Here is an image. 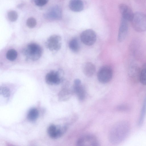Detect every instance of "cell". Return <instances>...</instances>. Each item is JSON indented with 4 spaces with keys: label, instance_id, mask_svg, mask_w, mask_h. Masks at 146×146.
<instances>
[{
    "label": "cell",
    "instance_id": "6da1fadb",
    "mask_svg": "<svg viewBox=\"0 0 146 146\" xmlns=\"http://www.w3.org/2000/svg\"><path fill=\"white\" fill-rule=\"evenodd\" d=\"M129 123L125 121H119L113 126L109 134L110 141L118 144L123 141L129 135L130 130Z\"/></svg>",
    "mask_w": 146,
    "mask_h": 146
},
{
    "label": "cell",
    "instance_id": "7a4b0ae2",
    "mask_svg": "<svg viewBox=\"0 0 146 146\" xmlns=\"http://www.w3.org/2000/svg\"><path fill=\"white\" fill-rule=\"evenodd\" d=\"M42 52V49L39 45L32 43L27 46L23 49V53L28 59L35 61L40 58Z\"/></svg>",
    "mask_w": 146,
    "mask_h": 146
},
{
    "label": "cell",
    "instance_id": "3957f363",
    "mask_svg": "<svg viewBox=\"0 0 146 146\" xmlns=\"http://www.w3.org/2000/svg\"><path fill=\"white\" fill-rule=\"evenodd\" d=\"M134 29L138 32L146 31V15L141 12L134 13L131 21Z\"/></svg>",
    "mask_w": 146,
    "mask_h": 146
},
{
    "label": "cell",
    "instance_id": "277c9868",
    "mask_svg": "<svg viewBox=\"0 0 146 146\" xmlns=\"http://www.w3.org/2000/svg\"><path fill=\"white\" fill-rule=\"evenodd\" d=\"M113 71L111 67L108 65L102 67L98 70L97 73V78L99 81L101 83H108L112 79Z\"/></svg>",
    "mask_w": 146,
    "mask_h": 146
},
{
    "label": "cell",
    "instance_id": "5b68a950",
    "mask_svg": "<svg viewBox=\"0 0 146 146\" xmlns=\"http://www.w3.org/2000/svg\"><path fill=\"white\" fill-rule=\"evenodd\" d=\"M80 39L82 42L86 45L90 46L96 42L97 36L96 33L93 30H86L81 33Z\"/></svg>",
    "mask_w": 146,
    "mask_h": 146
},
{
    "label": "cell",
    "instance_id": "8992f818",
    "mask_svg": "<svg viewBox=\"0 0 146 146\" xmlns=\"http://www.w3.org/2000/svg\"><path fill=\"white\" fill-rule=\"evenodd\" d=\"M61 38L58 35L50 36L46 42V47L51 51H58L61 47Z\"/></svg>",
    "mask_w": 146,
    "mask_h": 146
},
{
    "label": "cell",
    "instance_id": "52a82bcc",
    "mask_svg": "<svg viewBox=\"0 0 146 146\" xmlns=\"http://www.w3.org/2000/svg\"><path fill=\"white\" fill-rule=\"evenodd\" d=\"M62 74V70L50 71L48 73L45 77L46 83L50 85H58L61 81V75Z\"/></svg>",
    "mask_w": 146,
    "mask_h": 146
},
{
    "label": "cell",
    "instance_id": "ba28073f",
    "mask_svg": "<svg viewBox=\"0 0 146 146\" xmlns=\"http://www.w3.org/2000/svg\"><path fill=\"white\" fill-rule=\"evenodd\" d=\"M62 10L58 6L56 5L50 8L44 14L46 19L50 20H58L62 18Z\"/></svg>",
    "mask_w": 146,
    "mask_h": 146
},
{
    "label": "cell",
    "instance_id": "9c48e42d",
    "mask_svg": "<svg viewBox=\"0 0 146 146\" xmlns=\"http://www.w3.org/2000/svg\"><path fill=\"white\" fill-rule=\"evenodd\" d=\"M77 145L79 146H96L99 145L98 140L94 136L87 135L80 137L77 142Z\"/></svg>",
    "mask_w": 146,
    "mask_h": 146
},
{
    "label": "cell",
    "instance_id": "30bf717a",
    "mask_svg": "<svg viewBox=\"0 0 146 146\" xmlns=\"http://www.w3.org/2000/svg\"><path fill=\"white\" fill-rule=\"evenodd\" d=\"M66 130L64 127L56 126L52 124L50 125L47 129V133L49 136L52 139H56L61 137Z\"/></svg>",
    "mask_w": 146,
    "mask_h": 146
},
{
    "label": "cell",
    "instance_id": "8fae6325",
    "mask_svg": "<svg viewBox=\"0 0 146 146\" xmlns=\"http://www.w3.org/2000/svg\"><path fill=\"white\" fill-rule=\"evenodd\" d=\"M128 22L121 17L117 37V40L119 42L123 41L127 36L129 28Z\"/></svg>",
    "mask_w": 146,
    "mask_h": 146
},
{
    "label": "cell",
    "instance_id": "7c38bea8",
    "mask_svg": "<svg viewBox=\"0 0 146 146\" xmlns=\"http://www.w3.org/2000/svg\"><path fill=\"white\" fill-rule=\"evenodd\" d=\"M119 8L122 18L131 22L134 13L129 7L125 4H121L119 5Z\"/></svg>",
    "mask_w": 146,
    "mask_h": 146
},
{
    "label": "cell",
    "instance_id": "4fadbf2b",
    "mask_svg": "<svg viewBox=\"0 0 146 146\" xmlns=\"http://www.w3.org/2000/svg\"><path fill=\"white\" fill-rule=\"evenodd\" d=\"M73 89L78 99L80 100H83L85 97V90L80 79H77L74 80Z\"/></svg>",
    "mask_w": 146,
    "mask_h": 146
},
{
    "label": "cell",
    "instance_id": "5bb4252c",
    "mask_svg": "<svg viewBox=\"0 0 146 146\" xmlns=\"http://www.w3.org/2000/svg\"><path fill=\"white\" fill-rule=\"evenodd\" d=\"M141 70L139 67L136 64H133L131 65L128 70L129 77L133 80H139Z\"/></svg>",
    "mask_w": 146,
    "mask_h": 146
},
{
    "label": "cell",
    "instance_id": "9a60e30c",
    "mask_svg": "<svg viewBox=\"0 0 146 146\" xmlns=\"http://www.w3.org/2000/svg\"><path fill=\"white\" fill-rule=\"evenodd\" d=\"M82 69L84 74L89 77L93 76L96 70L94 65L90 62L84 63L82 66Z\"/></svg>",
    "mask_w": 146,
    "mask_h": 146
},
{
    "label": "cell",
    "instance_id": "2e32d148",
    "mask_svg": "<svg viewBox=\"0 0 146 146\" xmlns=\"http://www.w3.org/2000/svg\"><path fill=\"white\" fill-rule=\"evenodd\" d=\"M69 7L71 11L79 12L83 10L84 5L82 0H70L69 2Z\"/></svg>",
    "mask_w": 146,
    "mask_h": 146
},
{
    "label": "cell",
    "instance_id": "e0dca14e",
    "mask_svg": "<svg viewBox=\"0 0 146 146\" xmlns=\"http://www.w3.org/2000/svg\"><path fill=\"white\" fill-rule=\"evenodd\" d=\"M38 115L39 112L37 109L35 108H32L28 113L27 118L30 121H33L37 119Z\"/></svg>",
    "mask_w": 146,
    "mask_h": 146
},
{
    "label": "cell",
    "instance_id": "ac0fdd59",
    "mask_svg": "<svg viewBox=\"0 0 146 146\" xmlns=\"http://www.w3.org/2000/svg\"><path fill=\"white\" fill-rule=\"evenodd\" d=\"M146 114V96L144 98L140 115L138 120V124L139 126H141L143 122Z\"/></svg>",
    "mask_w": 146,
    "mask_h": 146
},
{
    "label": "cell",
    "instance_id": "d6986e66",
    "mask_svg": "<svg viewBox=\"0 0 146 146\" xmlns=\"http://www.w3.org/2000/svg\"><path fill=\"white\" fill-rule=\"evenodd\" d=\"M69 47L70 49L74 52H78L80 46L78 39L75 38L72 39L69 43Z\"/></svg>",
    "mask_w": 146,
    "mask_h": 146
},
{
    "label": "cell",
    "instance_id": "ffe728a7",
    "mask_svg": "<svg viewBox=\"0 0 146 146\" xmlns=\"http://www.w3.org/2000/svg\"><path fill=\"white\" fill-rule=\"evenodd\" d=\"M17 56V51L14 49H11L9 50L6 54L7 58L11 61L15 60Z\"/></svg>",
    "mask_w": 146,
    "mask_h": 146
},
{
    "label": "cell",
    "instance_id": "44dd1931",
    "mask_svg": "<svg viewBox=\"0 0 146 146\" xmlns=\"http://www.w3.org/2000/svg\"><path fill=\"white\" fill-rule=\"evenodd\" d=\"M139 81L142 84L146 85V68H143L141 70Z\"/></svg>",
    "mask_w": 146,
    "mask_h": 146
},
{
    "label": "cell",
    "instance_id": "7402d4cb",
    "mask_svg": "<svg viewBox=\"0 0 146 146\" xmlns=\"http://www.w3.org/2000/svg\"><path fill=\"white\" fill-rule=\"evenodd\" d=\"M18 14L15 11H11L8 13V17L9 20L11 22H14L17 20L18 18Z\"/></svg>",
    "mask_w": 146,
    "mask_h": 146
},
{
    "label": "cell",
    "instance_id": "603a6c76",
    "mask_svg": "<svg viewBox=\"0 0 146 146\" xmlns=\"http://www.w3.org/2000/svg\"><path fill=\"white\" fill-rule=\"evenodd\" d=\"M0 93L5 98L9 97L10 95V90L6 87H1Z\"/></svg>",
    "mask_w": 146,
    "mask_h": 146
},
{
    "label": "cell",
    "instance_id": "cb8c5ba5",
    "mask_svg": "<svg viewBox=\"0 0 146 146\" xmlns=\"http://www.w3.org/2000/svg\"><path fill=\"white\" fill-rule=\"evenodd\" d=\"M36 24V21L35 18L31 17L27 20L26 24L28 27L30 28L34 27Z\"/></svg>",
    "mask_w": 146,
    "mask_h": 146
},
{
    "label": "cell",
    "instance_id": "d4e9b609",
    "mask_svg": "<svg viewBox=\"0 0 146 146\" xmlns=\"http://www.w3.org/2000/svg\"><path fill=\"white\" fill-rule=\"evenodd\" d=\"M35 4L39 6H42L46 5L49 0H34Z\"/></svg>",
    "mask_w": 146,
    "mask_h": 146
}]
</instances>
